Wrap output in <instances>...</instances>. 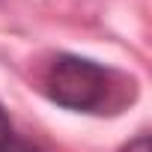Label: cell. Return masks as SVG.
<instances>
[{
    "mask_svg": "<svg viewBox=\"0 0 152 152\" xmlns=\"http://www.w3.org/2000/svg\"><path fill=\"white\" fill-rule=\"evenodd\" d=\"M48 96L69 110H93L104 102L107 93V72L87 60V57H75L63 54L51 63L48 78H45Z\"/></svg>",
    "mask_w": 152,
    "mask_h": 152,
    "instance_id": "cell-1",
    "label": "cell"
},
{
    "mask_svg": "<svg viewBox=\"0 0 152 152\" xmlns=\"http://www.w3.org/2000/svg\"><path fill=\"white\" fill-rule=\"evenodd\" d=\"M12 140H15V134H12V122H9V113L3 110V104H0V152H6Z\"/></svg>",
    "mask_w": 152,
    "mask_h": 152,
    "instance_id": "cell-2",
    "label": "cell"
},
{
    "mask_svg": "<svg viewBox=\"0 0 152 152\" xmlns=\"http://www.w3.org/2000/svg\"><path fill=\"white\" fill-rule=\"evenodd\" d=\"M119 152H149V137H146V134H140V137H134L131 143H125Z\"/></svg>",
    "mask_w": 152,
    "mask_h": 152,
    "instance_id": "cell-3",
    "label": "cell"
},
{
    "mask_svg": "<svg viewBox=\"0 0 152 152\" xmlns=\"http://www.w3.org/2000/svg\"><path fill=\"white\" fill-rule=\"evenodd\" d=\"M6 152H39V149H36L33 143H27V140H12Z\"/></svg>",
    "mask_w": 152,
    "mask_h": 152,
    "instance_id": "cell-4",
    "label": "cell"
}]
</instances>
